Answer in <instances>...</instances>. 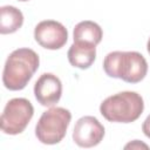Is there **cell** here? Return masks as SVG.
<instances>
[{
    "label": "cell",
    "mask_w": 150,
    "mask_h": 150,
    "mask_svg": "<svg viewBox=\"0 0 150 150\" xmlns=\"http://www.w3.org/2000/svg\"><path fill=\"white\" fill-rule=\"evenodd\" d=\"M40 64L39 55L30 48H18L13 50L4 67L2 83L9 90L23 89Z\"/></svg>",
    "instance_id": "obj_1"
},
{
    "label": "cell",
    "mask_w": 150,
    "mask_h": 150,
    "mask_svg": "<svg viewBox=\"0 0 150 150\" xmlns=\"http://www.w3.org/2000/svg\"><path fill=\"white\" fill-rule=\"evenodd\" d=\"M105 74L128 83L141 82L148 73V62L138 52H111L103 60Z\"/></svg>",
    "instance_id": "obj_2"
},
{
    "label": "cell",
    "mask_w": 150,
    "mask_h": 150,
    "mask_svg": "<svg viewBox=\"0 0 150 150\" xmlns=\"http://www.w3.org/2000/svg\"><path fill=\"white\" fill-rule=\"evenodd\" d=\"M144 110V101L136 91H121L107 97L100 105L101 115L109 122L131 123Z\"/></svg>",
    "instance_id": "obj_3"
},
{
    "label": "cell",
    "mask_w": 150,
    "mask_h": 150,
    "mask_svg": "<svg viewBox=\"0 0 150 150\" xmlns=\"http://www.w3.org/2000/svg\"><path fill=\"white\" fill-rule=\"evenodd\" d=\"M71 120V114L62 107H52L39 118L35 127L36 138L48 145L60 143L66 136Z\"/></svg>",
    "instance_id": "obj_4"
},
{
    "label": "cell",
    "mask_w": 150,
    "mask_h": 150,
    "mask_svg": "<svg viewBox=\"0 0 150 150\" xmlns=\"http://www.w3.org/2000/svg\"><path fill=\"white\" fill-rule=\"evenodd\" d=\"M34 115L33 104L23 97L9 100L2 111L0 125L1 131L7 135L21 134Z\"/></svg>",
    "instance_id": "obj_5"
},
{
    "label": "cell",
    "mask_w": 150,
    "mask_h": 150,
    "mask_svg": "<svg viewBox=\"0 0 150 150\" xmlns=\"http://www.w3.org/2000/svg\"><path fill=\"white\" fill-rule=\"evenodd\" d=\"M35 41L43 48L55 50L62 48L68 40L67 28L59 21L43 20L35 26Z\"/></svg>",
    "instance_id": "obj_6"
},
{
    "label": "cell",
    "mask_w": 150,
    "mask_h": 150,
    "mask_svg": "<svg viewBox=\"0 0 150 150\" xmlns=\"http://www.w3.org/2000/svg\"><path fill=\"white\" fill-rule=\"evenodd\" d=\"M104 127L94 116H83L77 120L73 130V141L81 148H93L104 137Z\"/></svg>",
    "instance_id": "obj_7"
},
{
    "label": "cell",
    "mask_w": 150,
    "mask_h": 150,
    "mask_svg": "<svg viewBox=\"0 0 150 150\" xmlns=\"http://www.w3.org/2000/svg\"><path fill=\"white\" fill-rule=\"evenodd\" d=\"M34 95L36 101L43 107L55 105L62 95V83L61 80L52 74H42L34 84Z\"/></svg>",
    "instance_id": "obj_8"
},
{
    "label": "cell",
    "mask_w": 150,
    "mask_h": 150,
    "mask_svg": "<svg viewBox=\"0 0 150 150\" xmlns=\"http://www.w3.org/2000/svg\"><path fill=\"white\" fill-rule=\"evenodd\" d=\"M67 56L73 67L88 69L96 59V45L84 41H74L68 49Z\"/></svg>",
    "instance_id": "obj_9"
},
{
    "label": "cell",
    "mask_w": 150,
    "mask_h": 150,
    "mask_svg": "<svg viewBox=\"0 0 150 150\" xmlns=\"http://www.w3.org/2000/svg\"><path fill=\"white\" fill-rule=\"evenodd\" d=\"M23 23V14L14 6H2L0 8V33H15Z\"/></svg>",
    "instance_id": "obj_10"
},
{
    "label": "cell",
    "mask_w": 150,
    "mask_h": 150,
    "mask_svg": "<svg viewBox=\"0 0 150 150\" xmlns=\"http://www.w3.org/2000/svg\"><path fill=\"white\" fill-rule=\"evenodd\" d=\"M74 41H84L94 45H98L102 40L103 32L100 25H97L94 21L84 20L79 22L74 27Z\"/></svg>",
    "instance_id": "obj_11"
},
{
    "label": "cell",
    "mask_w": 150,
    "mask_h": 150,
    "mask_svg": "<svg viewBox=\"0 0 150 150\" xmlns=\"http://www.w3.org/2000/svg\"><path fill=\"white\" fill-rule=\"evenodd\" d=\"M142 131L148 138H150V115L144 120V122L142 124Z\"/></svg>",
    "instance_id": "obj_12"
},
{
    "label": "cell",
    "mask_w": 150,
    "mask_h": 150,
    "mask_svg": "<svg viewBox=\"0 0 150 150\" xmlns=\"http://www.w3.org/2000/svg\"><path fill=\"white\" fill-rule=\"evenodd\" d=\"M125 149H129V148H131V149H138V148H144V149H148V145L146 144H144V143H142V142H139V141H137V139H135L134 142H131V143H129V144H127L125 146H124Z\"/></svg>",
    "instance_id": "obj_13"
},
{
    "label": "cell",
    "mask_w": 150,
    "mask_h": 150,
    "mask_svg": "<svg viewBox=\"0 0 150 150\" xmlns=\"http://www.w3.org/2000/svg\"><path fill=\"white\" fill-rule=\"evenodd\" d=\"M146 49H148V53L150 54V38L148 40V43H146Z\"/></svg>",
    "instance_id": "obj_14"
},
{
    "label": "cell",
    "mask_w": 150,
    "mask_h": 150,
    "mask_svg": "<svg viewBox=\"0 0 150 150\" xmlns=\"http://www.w3.org/2000/svg\"><path fill=\"white\" fill-rule=\"evenodd\" d=\"M18 1H28V0H18Z\"/></svg>",
    "instance_id": "obj_15"
}]
</instances>
